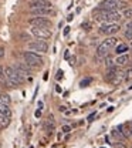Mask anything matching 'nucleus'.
Masks as SVG:
<instances>
[{
    "mask_svg": "<svg viewBox=\"0 0 132 148\" xmlns=\"http://www.w3.org/2000/svg\"><path fill=\"white\" fill-rule=\"evenodd\" d=\"M99 9L105 12H115L119 9H128V3L125 0H102L99 4Z\"/></svg>",
    "mask_w": 132,
    "mask_h": 148,
    "instance_id": "1",
    "label": "nucleus"
},
{
    "mask_svg": "<svg viewBox=\"0 0 132 148\" xmlns=\"http://www.w3.org/2000/svg\"><path fill=\"white\" fill-rule=\"evenodd\" d=\"M23 58H24V63H27L31 67H40L44 63L43 57L34 51H23Z\"/></svg>",
    "mask_w": 132,
    "mask_h": 148,
    "instance_id": "2",
    "label": "nucleus"
},
{
    "mask_svg": "<svg viewBox=\"0 0 132 148\" xmlns=\"http://www.w3.org/2000/svg\"><path fill=\"white\" fill-rule=\"evenodd\" d=\"M118 43V38L114 36H110L108 38H105L98 47H97V54L98 56H105L111 49H112L114 46Z\"/></svg>",
    "mask_w": 132,
    "mask_h": 148,
    "instance_id": "3",
    "label": "nucleus"
},
{
    "mask_svg": "<svg viewBox=\"0 0 132 148\" xmlns=\"http://www.w3.org/2000/svg\"><path fill=\"white\" fill-rule=\"evenodd\" d=\"M31 34L34 37H37L38 40H47L51 37V32L48 27H36L33 26L31 27Z\"/></svg>",
    "mask_w": 132,
    "mask_h": 148,
    "instance_id": "4",
    "label": "nucleus"
},
{
    "mask_svg": "<svg viewBox=\"0 0 132 148\" xmlns=\"http://www.w3.org/2000/svg\"><path fill=\"white\" fill-rule=\"evenodd\" d=\"M27 47L30 50H33L34 53L36 51H41V53H47L48 51V44L44 41V40H36V41H31L27 44Z\"/></svg>",
    "mask_w": 132,
    "mask_h": 148,
    "instance_id": "5",
    "label": "nucleus"
},
{
    "mask_svg": "<svg viewBox=\"0 0 132 148\" xmlns=\"http://www.w3.org/2000/svg\"><path fill=\"white\" fill-rule=\"evenodd\" d=\"M119 30H121V26H119L118 23H105V24H102V26L99 27V33L108 34V36H111V34L119 32Z\"/></svg>",
    "mask_w": 132,
    "mask_h": 148,
    "instance_id": "6",
    "label": "nucleus"
},
{
    "mask_svg": "<svg viewBox=\"0 0 132 148\" xmlns=\"http://www.w3.org/2000/svg\"><path fill=\"white\" fill-rule=\"evenodd\" d=\"M14 67V70L17 71L19 74H21V75H30V74L33 73V67L31 66H29L27 63H17V64H14L13 66Z\"/></svg>",
    "mask_w": 132,
    "mask_h": 148,
    "instance_id": "7",
    "label": "nucleus"
},
{
    "mask_svg": "<svg viewBox=\"0 0 132 148\" xmlns=\"http://www.w3.org/2000/svg\"><path fill=\"white\" fill-rule=\"evenodd\" d=\"M29 23L36 27H50L51 26V20H48L47 17H33L29 20Z\"/></svg>",
    "mask_w": 132,
    "mask_h": 148,
    "instance_id": "8",
    "label": "nucleus"
},
{
    "mask_svg": "<svg viewBox=\"0 0 132 148\" xmlns=\"http://www.w3.org/2000/svg\"><path fill=\"white\" fill-rule=\"evenodd\" d=\"M54 12H53V9L51 7H46V9H34V10H31V14L34 16V17H47V16H50V14H53Z\"/></svg>",
    "mask_w": 132,
    "mask_h": 148,
    "instance_id": "9",
    "label": "nucleus"
},
{
    "mask_svg": "<svg viewBox=\"0 0 132 148\" xmlns=\"http://www.w3.org/2000/svg\"><path fill=\"white\" fill-rule=\"evenodd\" d=\"M30 10L34 9H46V7H51V3L48 0H33L30 4Z\"/></svg>",
    "mask_w": 132,
    "mask_h": 148,
    "instance_id": "10",
    "label": "nucleus"
},
{
    "mask_svg": "<svg viewBox=\"0 0 132 148\" xmlns=\"http://www.w3.org/2000/svg\"><path fill=\"white\" fill-rule=\"evenodd\" d=\"M122 18V13L115 10V12H108L105 16V23H116Z\"/></svg>",
    "mask_w": 132,
    "mask_h": 148,
    "instance_id": "11",
    "label": "nucleus"
},
{
    "mask_svg": "<svg viewBox=\"0 0 132 148\" xmlns=\"http://www.w3.org/2000/svg\"><path fill=\"white\" fill-rule=\"evenodd\" d=\"M129 61V54H121L115 58V64L116 66H125Z\"/></svg>",
    "mask_w": 132,
    "mask_h": 148,
    "instance_id": "12",
    "label": "nucleus"
},
{
    "mask_svg": "<svg viewBox=\"0 0 132 148\" xmlns=\"http://www.w3.org/2000/svg\"><path fill=\"white\" fill-rule=\"evenodd\" d=\"M128 44H125V43H121V44H118L116 47H115V53L118 56L121 54H127V51H128Z\"/></svg>",
    "mask_w": 132,
    "mask_h": 148,
    "instance_id": "13",
    "label": "nucleus"
},
{
    "mask_svg": "<svg viewBox=\"0 0 132 148\" xmlns=\"http://www.w3.org/2000/svg\"><path fill=\"white\" fill-rule=\"evenodd\" d=\"M124 36L127 37L128 40L132 41V21H128L125 24V30H124Z\"/></svg>",
    "mask_w": 132,
    "mask_h": 148,
    "instance_id": "14",
    "label": "nucleus"
},
{
    "mask_svg": "<svg viewBox=\"0 0 132 148\" xmlns=\"http://www.w3.org/2000/svg\"><path fill=\"white\" fill-rule=\"evenodd\" d=\"M0 114H1V115H6V117H10V115H12V111L9 108V106H6V104L1 103V101H0Z\"/></svg>",
    "mask_w": 132,
    "mask_h": 148,
    "instance_id": "15",
    "label": "nucleus"
},
{
    "mask_svg": "<svg viewBox=\"0 0 132 148\" xmlns=\"http://www.w3.org/2000/svg\"><path fill=\"white\" fill-rule=\"evenodd\" d=\"M9 124H10V117H6V115H1V114H0V127L4 128V127H7Z\"/></svg>",
    "mask_w": 132,
    "mask_h": 148,
    "instance_id": "16",
    "label": "nucleus"
},
{
    "mask_svg": "<svg viewBox=\"0 0 132 148\" xmlns=\"http://www.w3.org/2000/svg\"><path fill=\"white\" fill-rule=\"evenodd\" d=\"M0 101L4 103L6 106H9L12 100H10V95H9V94H6V92H0Z\"/></svg>",
    "mask_w": 132,
    "mask_h": 148,
    "instance_id": "17",
    "label": "nucleus"
},
{
    "mask_svg": "<svg viewBox=\"0 0 132 148\" xmlns=\"http://www.w3.org/2000/svg\"><path fill=\"white\" fill-rule=\"evenodd\" d=\"M122 17L124 18H129V20H131L132 18V9H129V7H128V9H125V10L122 12Z\"/></svg>",
    "mask_w": 132,
    "mask_h": 148,
    "instance_id": "18",
    "label": "nucleus"
},
{
    "mask_svg": "<svg viewBox=\"0 0 132 148\" xmlns=\"http://www.w3.org/2000/svg\"><path fill=\"white\" fill-rule=\"evenodd\" d=\"M6 80V71H4V67L0 66V81H4Z\"/></svg>",
    "mask_w": 132,
    "mask_h": 148,
    "instance_id": "19",
    "label": "nucleus"
},
{
    "mask_svg": "<svg viewBox=\"0 0 132 148\" xmlns=\"http://www.w3.org/2000/svg\"><path fill=\"white\" fill-rule=\"evenodd\" d=\"M132 78V69H128L125 71V80H131Z\"/></svg>",
    "mask_w": 132,
    "mask_h": 148,
    "instance_id": "20",
    "label": "nucleus"
},
{
    "mask_svg": "<svg viewBox=\"0 0 132 148\" xmlns=\"http://www.w3.org/2000/svg\"><path fill=\"white\" fill-rule=\"evenodd\" d=\"M71 131V125H63V128H61V132H64V134H68Z\"/></svg>",
    "mask_w": 132,
    "mask_h": 148,
    "instance_id": "21",
    "label": "nucleus"
},
{
    "mask_svg": "<svg viewBox=\"0 0 132 148\" xmlns=\"http://www.w3.org/2000/svg\"><path fill=\"white\" fill-rule=\"evenodd\" d=\"M90 83H91V78L84 80V81H81V87H85V84H90Z\"/></svg>",
    "mask_w": 132,
    "mask_h": 148,
    "instance_id": "22",
    "label": "nucleus"
},
{
    "mask_svg": "<svg viewBox=\"0 0 132 148\" xmlns=\"http://www.w3.org/2000/svg\"><path fill=\"white\" fill-rule=\"evenodd\" d=\"M61 77H63V71H61V70H60V71H58V74H57V78H58V80H60V78H61Z\"/></svg>",
    "mask_w": 132,
    "mask_h": 148,
    "instance_id": "23",
    "label": "nucleus"
},
{
    "mask_svg": "<svg viewBox=\"0 0 132 148\" xmlns=\"http://www.w3.org/2000/svg\"><path fill=\"white\" fill-rule=\"evenodd\" d=\"M3 56H4V49L0 47V57H3Z\"/></svg>",
    "mask_w": 132,
    "mask_h": 148,
    "instance_id": "24",
    "label": "nucleus"
},
{
    "mask_svg": "<svg viewBox=\"0 0 132 148\" xmlns=\"http://www.w3.org/2000/svg\"><path fill=\"white\" fill-rule=\"evenodd\" d=\"M68 32H70V27H65V30H64V36H67Z\"/></svg>",
    "mask_w": 132,
    "mask_h": 148,
    "instance_id": "25",
    "label": "nucleus"
},
{
    "mask_svg": "<svg viewBox=\"0 0 132 148\" xmlns=\"http://www.w3.org/2000/svg\"><path fill=\"white\" fill-rule=\"evenodd\" d=\"M40 115H41V110H37V111H36V117H37V118H38Z\"/></svg>",
    "mask_w": 132,
    "mask_h": 148,
    "instance_id": "26",
    "label": "nucleus"
},
{
    "mask_svg": "<svg viewBox=\"0 0 132 148\" xmlns=\"http://www.w3.org/2000/svg\"><path fill=\"white\" fill-rule=\"evenodd\" d=\"M131 47H132V41H131Z\"/></svg>",
    "mask_w": 132,
    "mask_h": 148,
    "instance_id": "27",
    "label": "nucleus"
}]
</instances>
